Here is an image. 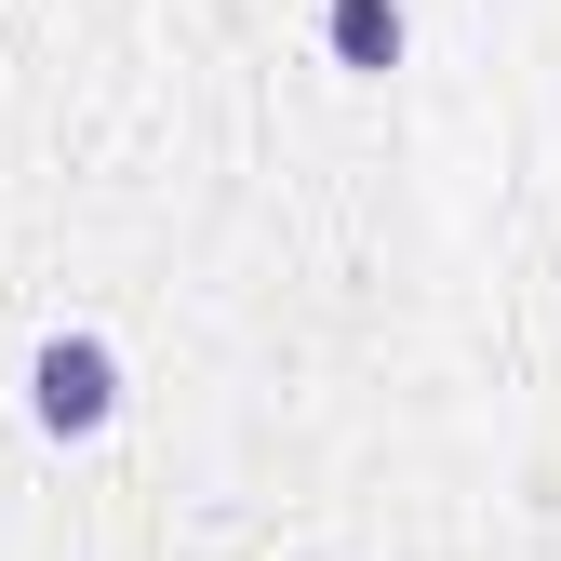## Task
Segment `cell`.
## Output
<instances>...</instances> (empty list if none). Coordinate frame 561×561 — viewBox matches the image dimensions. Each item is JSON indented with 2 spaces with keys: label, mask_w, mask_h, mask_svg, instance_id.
<instances>
[{
  "label": "cell",
  "mask_w": 561,
  "mask_h": 561,
  "mask_svg": "<svg viewBox=\"0 0 561 561\" xmlns=\"http://www.w3.org/2000/svg\"><path fill=\"white\" fill-rule=\"evenodd\" d=\"M27 414H41L54 442L107 428V414H121V362H107V334H54L41 362H27Z\"/></svg>",
  "instance_id": "cell-1"
},
{
  "label": "cell",
  "mask_w": 561,
  "mask_h": 561,
  "mask_svg": "<svg viewBox=\"0 0 561 561\" xmlns=\"http://www.w3.org/2000/svg\"><path fill=\"white\" fill-rule=\"evenodd\" d=\"M321 27H334V54H347V67H388V54H401V0H334Z\"/></svg>",
  "instance_id": "cell-2"
}]
</instances>
